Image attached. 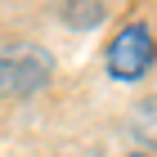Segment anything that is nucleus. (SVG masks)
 I'll list each match as a JSON object with an SVG mask.
<instances>
[{"label":"nucleus","mask_w":157,"mask_h":157,"mask_svg":"<svg viewBox=\"0 0 157 157\" xmlns=\"http://www.w3.org/2000/svg\"><path fill=\"white\" fill-rule=\"evenodd\" d=\"M103 5H90V9H81V5H63V23H72V27H99L103 23Z\"/></svg>","instance_id":"3"},{"label":"nucleus","mask_w":157,"mask_h":157,"mask_svg":"<svg viewBox=\"0 0 157 157\" xmlns=\"http://www.w3.org/2000/svg\"><path fill=\"white\" fill-rule=\"evenodd\" d=\"M130 157H153V153H130Z\"/></svg>","instance_id":"4"},{"label":"nucleus","mask_w":157,"mask_h":157,"mask_svg":"<svg viewBox=\"0 0 157 157\" xmlns=\"http://www.w3.org/2000/svg\"><path fill=\"white\" fill-rule=\"evenodd\" d=\"M49 72H54L49 49L27 45V40L5 45L0 49V99H23V94H32V90H40V85L49 81Z\"/></svg>","instance_id":"1"},{"label":"nucleus","mask_w":157,"mask_h":157,"mask_svg":"<svg viewBox=\"0 0 157 157\" xmlns=\"http://www.w3.org/2000/svg\"><path fill=\"white\" fill-rule=\"evenodd\" d=\"M153 59H157V40L148 32V23H126L108 40V76L112 81H144Z\"/></svg>","instance_id":"2"}]
</instances>
